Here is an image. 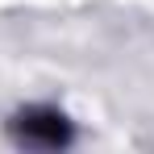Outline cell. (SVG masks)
<instances>
[{"instance_id": "cell-1", "label": "cell", "mask_w": 154, "mask_h": 154, "mask_svg": "<svg viewBox=\"0 0 154 154\" xmlns=\"http://www.w3.org/2000/svg\"><path fill=\"white\" fill-rule=\"evenodd\" d=\"M17 137L25 142V146H67L71 142V121L63 117V112H54V108H29L17 117Z\"/></svg>"}]
</instances>
